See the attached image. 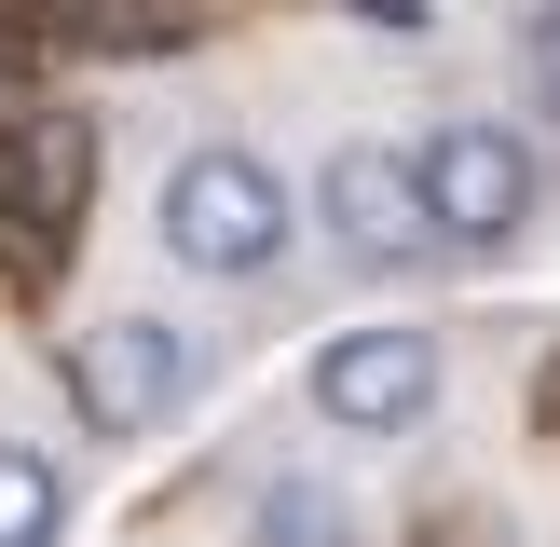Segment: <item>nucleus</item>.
<instances>
[{"instance_id": "f257e3e1", "label": "nucleus", "mask_w": 560, "mask_h": 547, "mask_svg": "<svg viewBox=\"0 0 560 547\" xmlns=\"http://www.w3.org/2000/svg\"><path fill=\"white\" fill-rule=\"evenodd\" d=\"M151 233H164V260H178V274H206V288H260V274L301 246V206H288V178H273L246 137H206V151H178V164H164Z\"/></svg>"}, {"instance_id": "f03ea898", "label": "nucleus", "mask_w": 560, "mask_h": 547, "mask_svg": "<svg viewBox=\"0 0 560 547\" xmlns=\"http://www.w3.org/2000/svg\"><path fill=\"white\" fill-rule=\"evenodd\" d=\"M410 178H424L438 260H506V246L534 233V206H547V164H534V137H520V124H479V109L424 124Z\"/></svg>"}, {"instance_id": "7ed1b4c3", "label": "nucleus", "mask_w": 560, "mask_h": 547, "mask_svg": "<svg viewBox=\"0 0 560 547\" xmlns=\"http://www.w3.org/2000/svg\"><path fill=\"white\" fill-rule=\"evenodd\" d=\"M82 206H96V109H14L0 124V274L42 288L82 246Z\"/></svg>"}, {"instance_id": "20e7f679", "label": "nucleus", "mask_w": 560, "mask_h": 547, "mask_svg": "<svg viewBox=\"0 0 560 547\" xmlns=\"http://www.w3.org/2000/svg\"><path fill=\"white\" fill-rule=\"evenodd\" d=\"M191 383H206V342H191L178 315H96L69 342V410L82 438H164L191 410Z\"/></svg>"}, {"instance_id": "39448f33", "label": "nucleus", "mask_w": 560, "mask_h": 547, "mask_svg": "<svg viewBox=\"0 0 560 547\" xmlns=\"http://www.w3.org/2000/svg\"><path fill=\"white\" fill-rule=\"evenodd\" d=\"M301 383H315V424H342V438H410V424L438 410V383H452V356H438V328L383 315V328H328Z\"/></svg>"}, {"instance_id": "423d86ee", "label": "nucleus", "mask_w": 560, "mask_h": 547, "mask_svg": "<svg viewBox=\"0 0 560 547\" xmlns=\"http://www.w3.org/2000/svg\"><path fill=\"white\" fill-rule=\"evenodd\" d=\"M315 233L342 246L355 274H424V260H438V219H424V178H410V151H383V137H342V151L315 164Z\"/></svg>"}, {"instance_id": "0eeeda50", "label": "nucleus", "mask_w": 560, "mask_h": 547, "mask_svg": "<svg viewBox=\"0 0 560 547\" xmlns=\"http://www.w3.org/2000/svg\"><path fill=\"white\" fill-rule=\"evenodd\" d=\"M69 534V465L42 438H0V547H55Z\"/></svg>"}, {"instance_id": "6e6552de", "label": "nucleus", "mask_w": 560, "mask_h": 547, "mask_svg": "<svg viewBox=\"0 0 560 547\" xmlns=\"http://www.w3.org/2000/svg\"><path fill=\"white\" fill-rule=\"evenodd\" d=\"M260 547H355V520H342L328 479H273L260 492Z\"/></svg>"}, {"instance_id": "1a4fd4ad", "label": "nucleus", "mask_w": 560, "mask_h": 547, "mask_svg": "<svg viewBox=\"0 0 560 547\" xmlns=\"http://www.w3.org/2000/svg\"><path fill=\"white\" fill-rule=\"evenodd\" d=\"M520 96L560 124V0H534V14H520Z\"/></svg>"}, {"instance_id": "9d476101", "label": "nucleus", "mask_w": 560, "mask_h": 547, "mask_svg": "<svg viewBox=\"0 0 560 547\" xmlns=\"http://www.w3.org/2000/svg\"><path fill=\"white\" fill-rule=\"evenodd\" d=\"M410 547H520V534H506V520H479V507H424V520H410Z\"/></svg>"}, {"instance_id": "9b49d317", "label": "nucleus", "mask_w": 560, "mask_h": 547, "mask_svg": "<svg viewBox=\"0 0 560 547\" xmlns=\"http://www.w3.org/2000/svg\"><path fill=\"white\" fill-rule=\"evenodd\" d=\"M355 14H370V27H424V0H355Z\"/></svg>"}, {"instance_id": "f8f14e48", "label": "nucleus", "mask_w": 560, "mask_h": 547, "mask_svg": "<svg viewBox=\"0 0 560 547\" xmlns=\"http://www.w3.org/2000/svg\"><path fill=\"white\" fill-rule=\"evenodd\" d=\"M0 69H14V42H0Z\"/></svg>"}]
</instances>
